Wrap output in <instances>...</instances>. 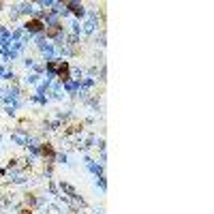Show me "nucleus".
I'll use <instances>...</instances> for the list:
<instances>
[{"label": "nucleus", "mask_w": 214, "mask_h": 214, "mask_svg": "<svg viewBox=\"0 0 214 214\" xmlns=\"http://www.w3.org/2000/svg\"><path fill=\"white\" fill-rule=\"evenodd\" d=\"M41 22H39V19H32V22H28V28H30V30H41Z\"/></svg>", "instance_id": "1"}]
</instances>
